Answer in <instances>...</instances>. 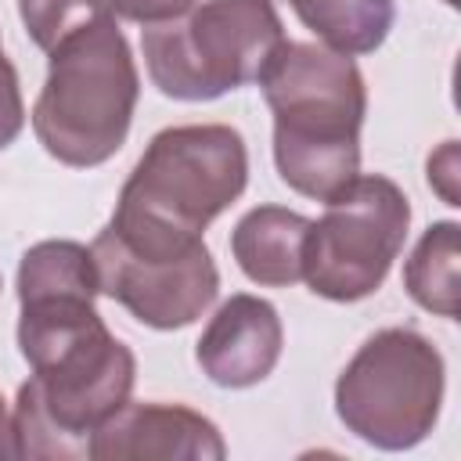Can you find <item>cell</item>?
Here are the masks:
<instances>
[{"label": "cell", "mask_w": 461, "mask_h": 461, "mask_svg": "<svg viewBox=\"0 0 461 461\" xmlns=\"http://www.w3.org/2000/svg\"><path fill=\"white\" fill-rule=\"evenodd\" d=\"M86 292L18 295V349L32 378L18 389V457H90L94 432L130 400L137 360L104 328Z\"/></svg>", "instance_id": "cell-1"}, {"label": "cell", "mask_w": 461, "mask_h": 461, "mask_svg": "<svg viewBox=\"0 0 461 461\" xmlns=\"http://www.w3.org/2000/svg\"><path fill=\"white\" fill-rule=\"evenodd\" d=\"M249 151L234 126L187 122L151 137L104 230L137 252L176 256L245 191Z\"/></svg>", "instance_id": "cell-2"}, {"label": "cell", "mask_w": 461, "mask_h": 461, "mask_svg": "<svg viewBox=\"0 0 461 461\" xmlns=\"http://www.w3.org/2000/svg\"><path fill=\"white\" fill-rule=\"evenodd\" d=\"M274 115V162L281 180L328 202L360 173V126L367 86L353 58L321 43L285 40L256 79Z\"/></svg>", "instance_id": "cell-3"}, {"label": "cell", "mask_w": 461, "mask_h": 461, "mask_svg": "<svg viewBox=\"0 0 461 461\" xmlns=\"http://www.w3.org/2000/svg\"><path fill=\"white\" fill-rule=\"evenodd\" d=\"M140 76L115 18H97L47 50V83L32 104L36 140L61 166L108 162L130 133Z\"/></svg>", "instance_id": "cell-4"}, {"label": "cell", "mask_w": 461, "mask_h": 461, "mask_svg": "<svg viewBox=\"0 0 461 461\" xmlns=\"http://www.w3.org/2000/svg\"><path fill=\"white\" fill-rule=\"evenodd\" d=\"M281 43L285 25L270 0H202L140 36L151 83L176 101H212L256 83Z\"/></svg>", "instance_id": "cell-5"}, {"label": "cell", "mask_w": 461, "mask_h": 461, "mask_svg": "<svg viewBox=\"0 0 461 461\" xmlns=\"http://www.w3.org/2000/svg\"><path fill=\"white\" fill-rule=\"evenodd\" d=\"M443 403V357L414 328L375 331L335 382V411L342 425L378 447H418Z\"/></svg>", "instance_id": "cell-6"}, {"label": "cell", "mask_w": 461, "mask_h": 461, "mask_svg": "<svg viewBox=\"0 0 461 461\" xmlns=\"http://www.w3.org/2000/svg\"><path fill=\"white\" fill-rule=\"evenodd\" d=\"M411 227L407 194L382 173L353 176L310 220L303 245V281L331 303H357L382 288Z\"/></svg>", "instance_id": "cell-7"}, {"label": "cell", "mask_w": 461, "mask_h": 461, "mask_svg": "<svg viewBox=\"0 0 461 461\" xmlns=\"http://www.w3.org/2000/svg\"><path fill=\"white\" fill-rule=\"evenodd\" d=\"M90 256L101 292L126 306L140 324L158 331L198 321L220 292V274L205 241L176 256H158L126 249L108 230H101L90 245Z\"/></svg>", "instance_id": "cell-8"}, {"label": "cell", "mask_w": 461, "mask_h": 461, "mask_svg": "<svg viewBox=\"0 0 461 461\" xmlns=\"http://www.w3.org/2000/svg\"><path fill=\"white\" fill-rule=\"evenodd\" d=\"M220 429L184 403H122L90 439L97 461H220Z\"/></svg>", "instance_id": "cell-9"}, {"label": "cell", "mask_w": 461, "mask_h": 461, "mask_svg": "<svg viewBox=\"0 0 461 461\" xmlns=\"http://www.w3.org/2000/svg\"><path fill=\"white\" fill-rule=\"evenodd\" d=\"M281 346L285 328L277 310L267 299L241 292L212 313L198 339L194 360L209 375V382L223 389H249L277 367Z\"/></svg>", "instance_id": "cell-10"}, {"label": "cell", "mask_w": 461, "mask_h": 461, "mask_svg": "<svg viewBox=\"0 0 461 461\" xmlns=\"http://www.w3.org/2000/svg\"><path fill=\"white\" fill-rule=\"evenodd\" d=\"M306 230H310L306 216L281 205H259L238 220L230 234V252L249 281L267 288H285L303 281Z\"/></svg>", "instance_id": "cell-11"}, {"label": "cell", "mask_w": 461, "mask_h": 461, "mask_svg": "<svg viewBox=\"0 0 461 461\" xmlns=\"http://www.w3.org/2000/svg\"><path fill=\"white\" fill-rule=\"evenodd\" d=\"M285 4L328 50H339L346 58L378 50L396 18L393 0H285Z\"/></svg>", "instance_id": "cell-12"}, {"label": "cell", "mask_w": 461, "mask_h": 461, "mask_svg": "<svg viewBox=\"0 0 461 461\" xmlns=\"http://www.w3.org/2000/svg\"><path fill=\"white\" fill-rule=\"evenodd\" d=\"M457 230L461 227L454 220L432 223L418 238V245L403 267L407 295L421 310L447 317V321L457 317V256H461V234Z\"/></svg>", "instance_id": "cell-13"}, {"label": "cell", "mask_w": 461, "mask_h": 461, "mask_svg": "<svg viewBox=\"0 0 461 461\" xmlns=\"http://www.w3.org/2000/svg\"><path fill=\"white\" fill-rule=\"evenodd\" d=\"M18 14L40 50H50L61 36H68L97 18H108L97 0H18Z\"/></svg>", "instance_id": "cell-14"}, {"label": "cell", "mask_w": 461, "mask_h": 461, "mask_svg": "<svg viewBox=\"0 0 461 461\" xmlns=\"http://www.w3.org/2000/svg\"><path fill=\"white\" fill-rule=\"evenodd\" d=\"M101 11L108 18H122V22H137V25H162L173 22L180 14H187L194 7V0H97Z\"/></svg>", "instance_id": "cell-15"}, {"label": "cell", "mask_w": 461, "mask_h": 461, "mask_svg": "<svg viewBox=\"0 0 461 461\" xmlns=\"http://www.w3.org/2000/svg\"><path fill=\"white\" fill-rule=\"evenodd\" d=\"M22 126H25V104H22L18 72H14V65L7 61L4 43H0V151L18 140Z\"/></svg>", "instance_id": "cell-16"}, {"label": "cell", "mask_w": 461, "mask_h": 461, "mask_svg": "<svg viewBox=\"0 0 461 461\" xmlns=\"http://www.w3.org/2000/svg\"><path fill=\"white\" fill-rule=\"evenodd\" d=\"M457 140H443L432 155H429V184L432 191L447 202V205H461L457 194Z\"/></svg>", "instance_id": "cell-17"}, {"label": "cell", "mask_w": 461, "mask_h": 461, "mask_svg": "<svg viewBox=\"0 0 461 461\" xmlns=\"http://www.w3.org/2000/svg\"><path fill=\"white\" fill-rule=\"evenodd\" d=\"M0 457H18V447H14V421H11V411H7V400L0 396Z\"/></svg>", "instance_id": "cell-18"}, {"label": "cell", "mask_w": 461, "mask_h": 461, "mask_svg": "<svg viewBox=\"0 0 461 461\" xmlns=\"http://www.w3.org/2000/svg\"><path fill=\"white\" fill-rule=\"evenodd\" d=\"M443 4H447V7H457V0H443Z\"/></svg>", "instance_id": "cell-19"}]
</instances>
